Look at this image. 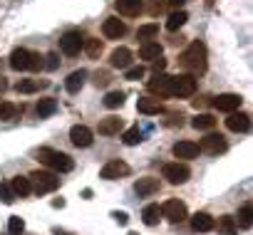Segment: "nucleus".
I'll return each mask as SVG.
<instances>
[{
  "mask_svg": "<svg viewBox=\"0 0 253 235\" xmlns=\"http://www.w3.org/2000/svg\"><path fill=\"white\" fill-rule=\"evenodd\" d=\"M18 106L13 101H0V122H13L15 116H18Z\"/></svg>",
  "mask_w": 253,
  "mask_h": 235,
  "instance_id": "31",
  "label": "nucleus"
},
{
  "mask_svg": "<svg viewBox=\"0 0 253 235\" xmlns=\"http://www.w3.org/2000/svg\"><path fill=\"white\" fill-rule=\"evenodd\" d=\"M82 45H84V40H82L80 30H67V33L60 37V50H62L67 57H75V55L82 50Z\"/></svg>",
  "mask_w": 253,
  "mask_h": 235,
  "instance_id": "7",
  "label": "nucleus"
},
{
  "mask_svg": "<svg viewBox=\"0 0 253 235\" xmlns=\"http://www.w3.org/2000/svg\"><path fill=\"white\" fill-rule=\"evenodd\" d=\"M94 82H97V87H104V84L109 82V74H107V72H97V79H94Z\"/></svg>",
  "mask_w": 253,
  "mask_h": 235,
  "instance_id": "42",
  "label": "nucleus"
},
{
  "mask_svg": "<svg viewBox=\"0 0 253 235\" xmlns=\"http://www.w3.org/2000/svg\"><path fill=\"white\" fill-rule=\"evenodd\" d=\"M70 141H72L77 149H87V146H92L94 134H92V129H87V127L77 124V127H72V129H70Z\"/></svg>",
  "mask_w": 253,
  "mask_h": 235,
  "instance_id": "11",
  "label": "nucleus"
},
{
  "mask_svg": "<svg viewBox=\"0 0 253 235\" xmlns=\"http://www.w3.org/2000/svg\"><path fill=\"white\" fill-rule=\"evenodd\" d=\"M124 77H126V79H142V77H144V67H142V65H139V67H129Z\"/></svg>",
  "mask_w": 253,
  "mask_h": 235,
  "instance_id": "41",
  "label": "nucleus"
},
{
  "mask_svg": "<svg viewBox=\"0 0 253 235\" xmlns=\"http://www.w3.org/2000/svg\"><path fill=\"white\" fill-rule=\"evenodd\" d=\"M218 233L221 235H236V220L231 215H221L218 218Z\"/></svg>",
  "mask_w": 253,
  "mask_h": 235,
  "instance_id": "33",
  "label": "nucleus"
},
{
  "mask_svg": "<svg viewBox=\"0 0 253 235\" xmlns=\"http://www.w3.org/2000/svg\"><path fill=\"white\" fill-rule=\"evenodd\" d=\"M134 191H137L139 196H154V193L159 191V178L144 176V178H139V181L134 183Z\"/></svg>",
  "mask_w": 253,
  "mask_h": 235,
  "instance_id": "19",
  "label": "nucleus"
},
{
  "mask_svg": "<svg viewBox=\"0 0 253 235\" xmlns=\"http://www.w3.org/2000/svg\"><path fill=\"white\" fill-rule=\"evenodd\" d=\"M142 139H144V134H142L139 127H134V129H129V132H124V136H122V141H124L126 146H137Z\"/></svg>",
  "mask_w": 253,
  "mask_h": 235,
  "instance_id": "34",
  "label": "nucleus"
},
{
  "mask_svg": "<svg viewBox=\"0 0 253 235\" xmlns=\"http://www.w3.org/2000/svg\"><path fill=\"white\" fill-rule=\"evenodd\" d=\"M147 89L152 94H159V97H171V74H154L149 82H147Z\"/></svg>",
  "mask_w": 253,
  "mask_h": 235,
  "instance_id": "9",
  "label": "nucleus"
},
{
  "mask_svg": "<svg viewBox=\"0 0 253 235\" xmlns=\"http://www.w3.org/2000/svg\"><path fill=\"white\" fill-rule=\"evenodd\" d=\"M0 201H3V203H13V201H15L13 188H10V186H5V183H0Z\"/></svg>",
  "mask_w": 253,
  "mask_h": 235,
  "instance_id": "39",
  "label": "nucleus"
},
{
  "mask_svg": "<svg viewBox=\"0 0 253 235\" xmlns=\"http://www.w3.org/2000/svg\"><path fill=\"white\" fill-rule=\"evenodd\" d=\"M42 65H45L47 69H57V67H60V55H57V52H47Z\"/></svg>",
  "mask_w": 253,
  "mask_h": 235,
  "instance_id": "40",
  "label": "nucleus"
},
{
  "mask_svg": "<svg viewBox=\"0 0 253 235\" xmlns=\"http://www.w3.org/2000/svg\"><path fill=\"white\" fill-rule=\"evenodd\" d=\"M112 218H114L117 223H122V225H124L126 220H129V215H126V213H112Z\"/></svg>",
  "mask_w": 253,
  "mask_h": 235,
  "instance_id": "43",
  "label": "nucleus"
},
{
  "mask_svg": "<svg viewBox=\"0 0 253 235\" xmlns=\"http://www.w3.org/2000/svg\"><path fill=\"white\" fill-rule=\"evenodd\" d=\"M142 220H144V225H157L159 220H162V208L157 205V203H149L144 210H142Z\"/></svg>",
  "mask_w": 253,
  "mask_h": 235,
  "instance_id": "26",
  "label": "nucleus"
},
{
  "mask_svg": "<svg viewBox=\"0 0 253 235\" xmlns=\"http://www.w3.org/2000/svg\"><path fill=\"white\" fill-rule=\"evenodd\" d=\"M122 132V119L119 116H107V119L99 122V134L102 136H117Z\"/></svg>",
  "mask_w": 253,
  "mask_h": 235,
  "instance_id": "18",
  "label": "nucleus"
},
{
  "mask_svg": "<svg viewBox=\"0 0 253 235\" xmlns=\"http://www.w3.org/2000/svg\"><path fill=\"white\" fill-rule=\"evenodd\" d=\"M126 173H129V166H126L124 161H119V159L104 164V168L99 171V176H102L104 181H114V178H122V176H126Z\"/></svg>",
  "mask_w": 253,
  "mask_h": 235,
  "instance_id": "13",
  "label": "nucleus"
},
{
  "mask_svg": "<svg viewBox=\"0 0 253 235\" xmlns=\"http://www.w3.org/2000/svg\"><path fill=\"white\" fill-rule=\"evenodd\" d=\"M238 225L241 228H251L253 225V208H251V203H243L238 208Z\"/></svg>",
  "mask_w": 253,
  "mask_h": 235,
  "instance_id": "32",
  "label": "nucleus"
},
{
  "mask_svg": "<svg viewBox=\"0 0 253 235\" xmlns=\"http://www.w3.org/2000/svg\"><path fill=\"white\" fill-rule=\"evenodd\" d=\"M191 127L199 129V132H209V129L216 127V119H213L211 114H196L194 119H191Z\"/></svg>",
  "mask_w": 253,
  "mask_h": 235,
  "instance_id": "27",
  "label": "nucleus"
},
{
  "mask_svg": "<svg viewBox=\"0 0 253 235\" xmlns=\"http://www.w3.org/2000/svg\"><path fill=\"white\" fill-rule=\"evenodd\" d=\"M191 228H194L196 233H209V230H213V218L201 210V213H196V215L191 218Z\"/></svg>",
  "mask_w": 253,
  "mask_h": 235,
  "instance_id": "23",
  "label": "nucleus"
},
{
  "mask_svg": "<svg viewBox=\"0 0 253 235\" xmlns=\"http://www.w3.org/2000/svg\"><path fill=\"white\" fill-rule=\"evenodd\" d=\"M47 84H50L47 79H23V82L15 84V89H18L20 94H33V92H38V89H42V87H47Z\"/></svg>",
  "mask_w": 253,
  "mask_h": 235,
  "instance_id": "24",
  "label": "nucleus"
},
{
  "mask_svg": "<svg viewBox=\"0 0 253 235\" xmlns=\"http://www.w3.org/2000/svg\"><path fill=\"white\" fill-rule=\"evenodd\" d=\"M226 127H228L231 132H236V134H243V132H248V127H251V116H248L246 111H231L228 119H226Z\"/></svg>",
  "mask_w": 253,
  "mask_h": 235,
  "instance_id": "14",
  "label": "nucleus"
},
{
  "mask_svg": "<svg viewBox=\"0 0 253 235\" xmlns=\"http://www.w3.org/2000/svg\"><path fill=\"white\" fill-rule=\"evenodd\" d=\"M162 45L159 42H152V40H147L142 47H139V57L142 60H147V62H154V60H159L162 57Z\"/></svg>",
  "mask_w": 253,
  "mask_h": 235,
  "instance_id": "21",
  "label": "nucleus"
},
{
  "mask_svg": "<svg viewBox=\"0 0 253 235\" xmlns=\"http://www.w3.org/2000/svg\"><path fill=\"white\" fill-rule=\"evenodd\" d=\"M152 65H154V69H157V72H162V69H164V67H167V62H164V60H162V57H159V60H154V62H152Z\"/></svg>",
  "mask_w": 253,
  "mask_h": 235,
  "instance_id": "44",
  "label": "nucleus"
},
{
  "mask_svg": "<svg viewBox=\"0 0 253 235\" xmlns=\"http://www.w3.org/2000/svg\"><path fill=\"white\" fill-rule=\"evenodd\" d=\"M129 235H137V233H129Z\"/></svg>",
  "mask_w": 253,
  "mask_h": 235,
  "instance_id": "46",
  "label": "nucleus"
},
{
  "mask_svg": "<svg viewBox=\"0 0 253 235\" xmlns=\"http://www.w3.org/2000/svg\"><path fill=\"white\" fill-rule=\"evenodd\" d=\"M30 186H33V191H35L38 196H42V193H52V191L60 186V178H57L52 171H35V173L30 176Z\"/></svg>",
  "mask_w": 253,
  "mask_h": 235,
  "instance_id": "4",
  "label": "nucleus"
},
{
  "mask_svg": "<svg viewBox=\"0 0 253 235\" xmlns=\"http://www.w3.org/2000/svg\"><path fill=\"white\" fill-rule=\"evenodd\" d=\"M38 159H40V164H45V166L52 168V171H62V173H67V171L75 168V161H72L67 154L55 151V149H40V151H38Z\"/></svg>",
  "mask_w": 253,
  "mask_h": 235,
  "instance_id": "3",
  "label": "nucleus"
},
{
  "mask_svg": "<svg viewBox=\"0 0 253 235\" xmlns=\"http://www.w3.org/2000/svg\"><path fill=\"white\" fill-rule=\"evenodd\" d=\"M55 111H57V101H55L52 97L40 99V104H38V116H40V119H45V116H52Z\"/></svg>",
  "mask_w": 253,
  "mask_h": 235,
  "instance_id": "30",
  "label": "nucleus"
},
{
  "mask_svg": "<svg viewBox=\"0 0 253 235\" xmlns=\"http://www.w3.org/2000/svg\"><path fill=\"white\" fill-rule=\"evenodd\" d=\"M117 10L124 18H134L142 13V0H117Z\"/></svg>",
  "mask_w": 253,
  "mask_h": 235,
  "instance_id": "20",
  "label": "nucleus"
},
{
  "mask_svg": "<svg viewBox=\"0 0 253 235\" xmlns=\"http://www.w3.org/2000/svg\"><path fill=\"white\" fill-rule=\"evenodd\" d=\"M8 230H10L13 235H20V233L25 230V220H23V218H18V215H13V218L8 220Z\"/></svg>",
  "mask_w": 253,
  "mask_h": 235,
  "instance_id": "37",
  "label": "nucleus"
},
{
  "mask_svg": "<svg viewBox=\"0 0 253 235\" xmlns=\"http://www.w3.org/2000/svg\"><path fill=\"white\" fill-rule=\"evenodd\" d=\"M186 3V0H169V5H174V8H181Z\"/></svg>",
  "mask_w": 253,
  "mask_h": 235,
  "instance_id": "45",
  "label": "nucleus"
},
{
  "mask_svg": "<svg viewBox=\"0 0 253 235\" xmlns=\"http://www.w3.org/2000/svg\"><path fill=\"white\" fill-rule=\"evenodd\" d=\"M186 20H189V15H186L184 10H176V13L169 15V20H167V30H169V33H176L179 28H184Z\"/></svg>",
  "mask_w": 253,
  "mask_h": 235,
  "instance_id": "29",
  "label": "nucleus"
},
{
  "mask_svg": "<svg viewBox=\"0 0 253 235\" xmlns=\"http://www.w3.org/2000/svg\"><path fill=\"white\" fill-rule=\"evenodd\" d=\"M179 65L189 72V74H204L209 62H206V45L201 40H194L181 55H179Z\"/></svg>",
  "mask_w": 253,
  "mask_h": 235,
  "instance_id": "1",
  "label": "nucleus"
},
{
  "mask_svg": "<svg viewBox=\"0 0 253 235\" xmlns=\"http://www.w3.org/2000/svg\"><path fill=\"white\" fill-rule=\"evenodd\" d=\"M84 50H87V55L89 57H97L99 52H102V42L99 40H84V45H82Z\"/></svg>",
  "mask_w": 253,
  "mask_h": 235,
  "instance_id": "38",
  "label": "nucleus"
},
{
  "mask_svg": "<svg viewBox=\"0 0 253 235\" xmlns=\"http://www.w3.org/2000/svg\"><path fill=\"white\" fill-rule=\"evenodd\" d=\"M162 176L171 183V186H181V183H186L189 181V176H191V171H189V166H184V164H167L164 168H162Z\"/></svg>",
  "mask_w": 253,
  "mask_h": 235,
  "instance_id": "6",
  "label": "nucleus"
},
{
  "mask_svg": "<svg viewBox=\"0 0 253 235\" xmlns=\"http://www.w3.org/2000/svg\"><path fill=\"white\" fill-rule=\"evenodd\" d=\"M137 109H139L142 114H147V116H154V114L162 111V104H159L157 99H147V97H142V99L137 101Z\"/></svg>",
  "mask_w": 253,
  "mask_h": 235,
  "instance_id": "28",
  "label": "nucleus"
},
{
  "mask_svg": "<svg viewBox=\"0 0 253 235\" xmlns=\"http://www.w3.org/2000/svg\"><path fill=\"white\" fill-rule=\"evenodd\" d=\"M162 215L169 218L171 223H181V220H186V205H184L181 201L171 198V201H167V203L162 205Z\"/></svg>",
  "mask_w": 253,
  "mask_h": 235,
  "instance_id": "10",
  "label": "nucleus"
},
{
  "mask_svg": "<svg viewBox=\"0 0 253 235\" xmlns=\"http://www.w3.org/2000/svg\"><path fill=\"white\" fill-rule=\"evenodd\" d=\"M124 104V92H109L107 97H104V106L107 109H117V106H122Z\"/></svg>",
  "mask_w": 253,
  "mask_h": 235,
  "instance_id": "36",
  "label": "nucleus"
},
{
  "mask_svg": "<svg viewBox=\"0 0 253 235\" xmlns=\"http://www.w3.org/2000/svg\"><path fill=\"white\" fill-rule=\"evenodd\" d=\"M84 79H87V72H84V69H77V72H72V74L65 79V89H67L70 94H77V92L82 89Z\"/></svg>",
  "mask_w": 253,
  "mask_h": 235,
  "instance_id": "22",
  "label": "nucleus"
},
{
  "mask_svg": "<svg viewBox=\"0 0 253 235\" xmlns=\"http://www.w3.org/2000/svg\"><path fill=\"white\" fill-rule=\"evenodd\" d=\"M10 67H13L15 72H25V69L35 72V69L42 67V60H40L38 52H30V50H25V47H18V50L10 52Z\"/></svg>",
  "mask_w": 253,
  "mask_h": 235,
  "instance_id": "2",
  "label": "nucleus"
},
{
  "mask_svg": "<svg viewBox=\"0 0 253 235\" xmlns=\"http://www.w3.org/2000/svg\"><path fill=\"white\" fill-rule=\"evenodd\" d=\"M228 149V144H226V139L221 136V134H209L206 139H201V144H199V151H204V154H209V156H218V154H223Z\"/></svg>",
  "mask_w": 253,
  "mask_h": 235,
  "instance_id": "8",
  "label": "nucleus"
},
{
  "mask_svg": "<svg viewBox=\"0 0 253 235\" xmlns=\"http://www.w3.org/2000/svg\"><path fill=\"white\" fill-rule=\"evenodd\" d=\"M129 62H132V50H129V47H117V50H112L109 65H112L114 69H126V67H129Z\"/></svg>",
  "mask_w": 253,
  "mask_h": 235,
  "instance_id": "15",
  "label": "nucleus"
},
{
  "mask_svg": "<svg viewBox=\"0 0 253 235\" xmlns=\"http://www.w3.org/2000/svg\"><path fill=\"white\" fill-rule=\"evenodd\" d=\"M196 92L194 74H176L171 77V97H191Z\"/></svg>",
  "mask_w": 253,
  "mask_h": 235,
  "instance_id": "5",
  "label": "nucleus"
},
{
  "mask_svg": "<svg viewBox=\"0 0 253 235\" xmlns=\"http://www.w3.org/2000/svg\"><path fill=\"white\" fill-rule=\"evenodd\" d=\"M102 33H104V37H109V40H119V37L126 33V25H124L119 18H107L104 25H102Z\"/></svg>",
  "mask_w": 253,
  "mask_h": 235,
  "instance_id": "16",
  "label": "nucleus"
},
{
  "mask_svg": "<svg viewBox=\"0 0 253 235\" xmlns=\"http://www.w3.org/2000/svg\"><path fill=\"white\" fill-rule=\"evenodd\" d=\"M154 35H159V25H157V23H147V25H142V28L137 30V37H139V40H152Z\"/></svg>",
  "mask_w": 253,
  "mask_h": 235,
  "instance_id": "35",
  "label": "nucleus"
},
{
  "mask_svg": "<svg viewBox=\"0 0 253 235\" xmlns=\"http://www.w3.org/2000/svg\"><path fill=\"white\" fill-rule=\"evenodd\" d=\"M10 188H13V193H15V196H20V198H25V196H30V193H33L30 178H25V176H15V178L10 181Z\"/></svg>",
  "mask_w": 253,
  "mask_h": 235,
  "instance_id": "25",
  "label": "nucleus"
},
{
  "mask_svg": "<svg viewBox=\"0 0 253 235\" xmlns=\"http://www.w3.org/2000/svg\"><path fill=\"white\" fill-rule=\"evenodd\" d=\"M241 94H233V92H226V94H218L216 99H213V106L218 109V111H226V114H231V111H236L238 106H241Z\"/></svg>",
  "mask_w": 253,
  "mask_h": 235,
  "instance_id": "12",
  "label": "nucleus"
},
{
  "mask_svg": "<svg viewBox=\"0 0 253 235\" xmlns=\"http://www.w3.org/2000/svg\"><path fill=\"white\" fill-rule=\"evenodd\" d=\"M174 156L176 159H196L199 156V144L196 141H179L174 144Z\"/></svg>",
  "mask_w": 253,
  "mask_h": 235,
  "instance_id": "17",
  "label": "nucleus"
}]
</instances>
